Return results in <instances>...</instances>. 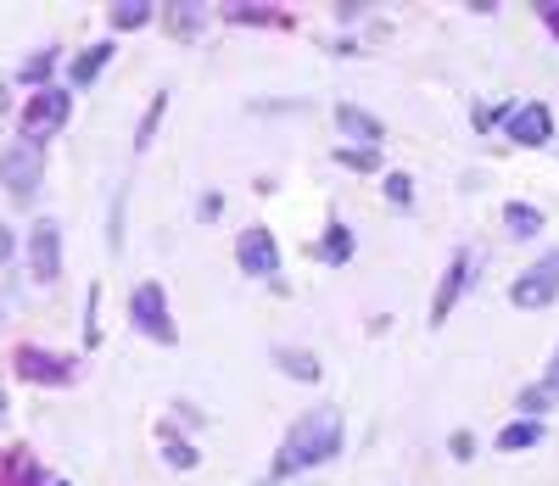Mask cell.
I'll list each match as a JSON object with an SVG mask.
<instances>
[{"label": "cell", "mask_w": 559, "mask_h": 486, "mask_svg": "<svg viewBox=\"0 0 559 486\" xmlns=\"http://www.w3.org/2000/svg\"><path fill=\"white\" fill-rule=\"evenodd\" d=\"M342 453V408H313L302 414L292 430H286V442H280V459H274V481H286L297 470H313V464H331Z\"/></svg>", "instance_id": "6da1fadb"}, {"label": "cell", "mask_w": 559, "mask_h": 486, "mask_svg": "<svg viewBox=\"0 0 559 486\" xmlns=\"http://www.w3.org/2000/svg\"><path fill=\"white\" fill-rule=\"evenodd\" d=\"M0 179L12 185L17 202H34V190L45 179V152H39V145H28V140L7 145V152H0Z\"/></svg>", "instance_id": "7a4b0ae2"}, {"label": "cell", "mask_w": 559, "mask_h": 486, "mask_svg": "<svg viewBox=\"0 0 559 486\" xmlns=\"http://www.w3.org/2000/svg\"><path fill=\"white\" fill-rule=\"evenodd\" d=\"M129 319L152 335V342H174V319H168V297H163V285L146 280V285H134L129 291Z\"/></svg>", "instance_id": "3957f363"}, {"label": "cell", "mask_w": 559, "mask_h": 486, "mask_svg": "<svg viewBox=\"0 0 559 486\" xmlns=\"http://www.w3.org/2000/svg\"><path fill=\"white\" fill-rule=\"evenodd\" d=\"M68 90H39L34 102H28V112H23V140L28 145H39V140H51L62 123H68Z\"/></svg>", "instance_id": "277c9868"}, {"label": "cell", "mask_w": 559, "mask_h": 486, "mask_svg": "<svg viewBox=\"0 0 559 486\" xmlns=\"http://www.w3.org/2000/svg\"><path fill=\"white\" fill-rule=\"evenodd\" d=\"M509 297H515V308H548V303L559 297V252L543 258L537 269H526V274L515 280V291H509Z\"/></svg>", "instance_id": "5b68a950"}, {"label": "cell", "mask_w": 559, "mask_h": 486, "mask_svg": "<svg viewBox=\"0 0 559 486\" xmlns=\"http://www.w3.org/2000/svg\"><path fill=\"white\" fill-rule=\"evenodd\" d=\"M28 258H34V280L51 285V280L62 274V229H57V224H34Z\"/></svg>", "instance_id": "8992f818"}, {"label": "cell", "mask_w": 559, "mask_h": 486, "mask_svg": "<svg viewBox=\"0 0 559 486\" xmlns=\"http://www.w3.org/2000/svg\"><path fill=\"white\" fill-rule=\"evenodd\" d=\"M241 269L258 274V280H269V274L280 269V247H274L269 229H247V235H241Z\"/></svg>", "instance_id": "52a82bcc"}, {"label": "cell", "mask_w": 559, "mask_h": 486, "mask_svg": "<svg viewBox=\"0 0 559 486\" xmlns=\"http://www.w3.org/2000/svg\"><path fill=\"white\" fill-rule=\"evenodd\" d=\"M509 134H515V145H543V140L554 134V112H548L543 102L509 112Z\"/></svg>", "instance_id": "ba28073f"}, {"label": "cell", "mask_w": 559, "mask_h": 486, "mask_svg": "<svg viewBox=\"0 0 559 486\" xmlns=\"http://www.w3.org/2000/svg\"><path fill=\"white\" fill-rule=\"evenodd\" d=\"M17 369H23L28 380H51V386L73 380V358H57V353H39V347H23V353H17Z\"/></svg>", "instance_id": "9c48e42d"}, {"label": "cell", "mask_w": 559, "mask_h": 486, "mask_svg": "<svg viewBox=\"0 0 559 486\" xmlns=\"http://www.w3.org/2000/svg\"><path fill=\"white\" fill-rule=\"evenodd\" d=\"M464 274H471V258H453V263H448V280H442V291H437V303H431V319H437V324L453 313L459 291H464Z\"/></svg>", "instance_id": "30bf717a"}, {"label": "cell", "mask_w": 559, "mask_h": 486, "mask_svg": "<svg viewBox=\"0 0 559 486\" xmlns=\"http://www.w3.org/2000/svg\"><path fill=\"white\" fill-rule=\"evenodd\" d=\"M319 258H324V263H347V258H353V229H347V224H331V229H324Z\"/></svg>", "instance_id": "8fae6325"}, {"label": "cell", "mask_w": 559, "mask_h": 486, "mask_svg": "<svg viewBox=\"0 0 559 486\" xmlns=\"http://www.w3.org/2000/svg\"><path fill=\"white\" fill-rule=\"evenodd\" d=\"M107 57H112V45H90V51L73 62V84H96L107 73Z\"/></svg>", "instance_id": "7c38bea8"}, {"label": "cell", "mask_w": 559, "mask_h": 486, "mask_svg": "<svg viewBox=\"0 0 559 486\" xmlns=\"http://www.w3.org/2000/svg\"><path fill=\"white\" fill-rule=\"evenodd\" d=\"M537 442H543V425H537V419H521V425H509V430L498 436L503 453H521V448H537Z\"/></svg>", "instance_id": "4fadbf2b"}, {"label": "cell", "mask_w": 559, "mask_h": 486, "mask_svg": "<svg viewBox=\"0 0 559 486\" xmlns=\"http://www.w3.org/2000/svg\"><path fill=\"white\" fill-rule=\"evenodd\" d=\"M274 364H286V375H292V380H319V358H313V353L280 347V353H274Z\"/></svg>", "instance_id": "5bb4252c"}, {"label": "cell", "mask_w": 559, "mask_h": 486, "mask_svg": "<svg viewBox=\"0 0 559 486\" xmlns=\"http://www.w3.org/2000/svg\"><path fill=\"white\" fill-rule=\"evenodd\" d=\"M157 7H146V0H123V7H112V28H146Z\"/></svg>", "instance_id": "9a60e30c"}, {"label": "cell", "mask_w": 559, "mask_h": 486, "mask_svg": "<svg viewBox=\"0 0 559 486\" xmlns=\"http://www.w3.org/2000/svg\"><path fill=\"white\" fill-rule=\"evenodd\" d=\"M336 123H342L347 134H364V140H381V123L369 118V112H358V107H336Z\"/></svg>", "instance_id": "2e32d148"}, {"label": "cell", "mask_w": 559, "mask_h": 486, "mask_svg": "<svg viewBox=\"0 0 559 486\" xmlns=\"http://www.w3.org/2000/svg\"><path fill=\"white\" fill-rule=\"evenodd\" d=\"M503 224L515 229V235H537V229H543V213H537V208H526V202H515V208L503 213Z\"/></svg>", "instance_id": "e0dca14e"}, {"label": "cell", "mask_w": 559, "mask_h": 486, "mask_svg": "<svg viewBox=\"0 0 559 486\" xmlns=\"http://www.w3.org/2000/svg\"><path fill=\"white\" fill-rule=\"evenodd\" d=\"M163 102H168V95H157V102H152L146 123H140V134H134V152H140V145H152V134H157V123H163Z\"/></svg>", "instance_id": "ac0fdd59"}, {"label": "cell", "mask_w": 559, "mask_h": 486, "mask_svg": "<svg viewBox=\"0 0 559 486\" xmlns=\"http://www.w3.org/2000/svg\"><path fill=\"white\" fill-rule=\"evenodd\" d=\"M386 197H392V208H408V202H414V179H408V174H392V179H386Z\"/></svg>", "instance_id": "d6986e66"}, {"label": "cell", "mask_w": 559, "mask_h": 486, "mask_svg": "<svg viewBox=\"0 0 559 486\" xmlns=\"http://www.w3.org/2000/svg\"><path fill=\"white\" fill-rule=\"evenodd\" d=\"M229 17L236 23H280V12H269V7H229Z\"/></svg>", "instance_id": "ffe728a7"}, {"label": "cell", "mask_w": 559, "mask_h": 486, "mask_svg": "<svg viewBox=\"0 0 559 486\" xmlns=\"http://www.w3.org/2000/svg\"><path fill=\"white\" fill-rule=\"evenodd\" d=\"M548 403H554V398L543 392V386H526V392H521V408H526V414H543Z\"/></svg>", "instance_id": "44dd1931"}, {"label": "cell", "mask_w": 559, "mask_h": 486, "mask_svg": "<svg viewBox=\"0 0 559 486\" xmlns=\"http://www.w3.org/2000/svg\"><path fill=\"white\" fill-rule=\"evenodd\" d=\"M51 62H57V57H51V51H45L39 62H28V68H23V79H28V84H39V79H51Z\"/></svg>", "instance_id": "7402d4cb"}, {"label": "cell", "mask_w": 559, "mask_h": 486, "mask_svg": "<svg viewBox=\"0 0 559 486\" xmlns=\"http://www.w3.org/2000/svg\"><path fill=\"white\" fill-rule=\"evenodd\" d=\"M336 157H342L347 168H376V163H381L376 152H369V145H364V152H336Z\"/></svg>", "instance_id": "603a6c76"}, {"label": "cell", "mask_w": 559, "mask_h": 486, "mask_svg": "<svg viewBox=\"0 0 559 486\" xmlns=\"http://www.w3.org/2000/svg\"><path fill=\"white\" fill-rule=\"evenodd\" d=\"M503 118H509V107H476V129H492Z\"/></svg>", "instance_id": "cb8c5ba5"}, {"label": "cell", "mask_w": 559, "mask_h": 486, "mask_svg": "<svg viewBox=\"0 0 559 486\" xmlns=\"http://www.w3.org/2000/svg\"><path fill=\"white\" fill-rule=\"evenodd\" d=\"M12 252H17V235H12V229H7V224H0V263H7V258H12Z\"/></svg>", "instance_id": "d4e9b609"}, {"label": "cell", "mask_w": 559, "mask_h": 486, "mask_svg": "<svg viewBox=\"0 0 559 486\" xmlns=\"http://www.w3.org/2000/svg\"><path fill=\"white\" fill-rule=\"evenodd\" d=\"M168 459H174L179 470H191V464H197V453H191V448H185V442H179V448H168Z\"/></svg>", "instance_id": "484cf974"}, {"label": "cell", "mask_w": 559, "mask_h": 486, "mask_svg": "<svg viewBox=\"0 0 559 486\" xmlns=\"http://www.w3.org/2000/svg\"><path fill=\"white\" fill-rule=\"evenodd\" d=\"M543 392H548V398L559 392V353H554V364H548V380H543Z\"/></svg>", "instance_id": "4316f807"}, {"label": "cell", "mask_w": 559, "mask_h": 486, "mask_svg": "<svg viewBox=\"0 0 559 486\" xmlns=\"http://www.w3.org/2000/svg\"><path fill=\"white\" fill-rule=\"evenodd\" d=\"M537 12H543V23H548V28L559 34V0H548V7H537Z\"/></svg>", "instance_id": "83f0119b"}, {"label": "cell", "mask_w": 559, "mask_h": 486, "mask_svg": "<svg viewBox=\"0 0 559 486\" xmlns=\"http://www.w3.org/2000/svg\"><path fill=\"white\" fill-rule=\"evenodd\" d=\"M0 414H7V392H0Z\"/></svg>", "instance_id": "f1b7e54d"}]
</instances>
